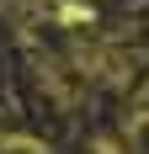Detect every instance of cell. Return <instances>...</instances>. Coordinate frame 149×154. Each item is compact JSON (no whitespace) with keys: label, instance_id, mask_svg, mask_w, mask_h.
<instances>
[{"label":"cell","instance_id":"7a4b0ae2","mask_svg":"<svg viewBox=\"0 0 149 154\" xmlns=\"http://www.w3.org/2000/svg\"><path fill=\"white\" fill-rule=\"evenodd\" d=\"M85 154H128V143H122V138H112V133H96Z\"/></svg>","mask_w":149,"mask_h":154},{"label":"cell","instance_id":"6da1fadb","mask_svg":"<svg viewBox=\"0 0 149 154\" xmlns=\"http://www.w3.org/2000/svg\"><path fill=\"white\" fill-rule=\"evenodd\" d=\"M0 154H53L37 133H27V128H5L0 133Z\"/></svg>","mask_w":149,"mask_h":154}]
</instances>
